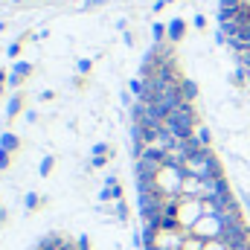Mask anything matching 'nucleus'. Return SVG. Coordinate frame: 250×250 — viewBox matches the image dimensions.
<instances>
[{
    "mask_svg": "<svg viewBox=\"0 0 250 250\" xmlns=\"http://www.w3.org/2000/svg\"><path fill=\"white\" fill-rule=\"evenodd\" d=\"M204 215V201H198V198H178V207H175V218H178V224L184 227V230H192V224L198 221Z\"/></svg>",
    "mask_w": 250,
    "mask_h": 250,
    "instance_id": "nucleus-1",
    "label": "nucleus"
},
{
    "mask_svg": "<svg viewBox=\"0 0 250 250\" xmlns=\"http://www.w3.org/2000/svg\"><path fill=\"white\" fill-rule=\"evenodd\" d=\"M224 233V224L218 215H201L195 224H192V236L204 239V242H212V239H221Z\"/></svg>",
    "mask_w": 250,
    "mask_h": 250,
    "instance_id": "nucleus-2",
    "label": "nucleus"
},
{
    "mask_svg": "<svg viewBox=\"0 0 250 250\" xmlns=\"http://www.w3.org/2000/svg\"><path fill=\"white\" fill-rule=\"evenodd\" d=\"M184 250H204V239L192 236V230H189V236L184 239Z\"/></svg>",
    "mask_w": 250,
    "mask_h": 250,
    "instance_id": "nucleus-3",
    "label": "nucleus"
},
{
    "mask_svg": "<svg viewBox=\"0 0 250 250\" xmlns=\"http://www.w3.org/2000/svg\"><path fill=\"white\" fill-rule=\"evenodd\" d=\"M169 38H172V41H181V38H184V23H181V21H175V23L169 26Z\"/></svg>",
    "mask_w": 250,
    "mask_h": 250,
    "instance_id": "nucleus-4",
    "label": "nucleus"
},
{
    "mask_svg": "<svg viewBox=\"0 0 250 250\" xmlns=\"http://www.w3.org/2000/svg\"><path fill=\"white\" fill-rule=\"evenodd\" d=\"M204 250H230V245L221 239H212V242H204Z\"/></svg>",
    "mask_w": 250,
    "mask_h": 250,
    "instance_id": "nucleus-5",
    "label": "nucleus"
},
{
    "mask_svg": "<svg viewBox=\"0 0 250 250\" xmlns=\"http://www.w3.org/2000/svg\"><path fill=\"white\" fill-rule=\"evenodd\" d=\"M117 218H120V221H128V207H125V201H117Z\"/></svg>",
    "mask_w": 250,
    "mask_h": 250,
    "instance_id": "nucleus-6",
    "label": "nucleus"
},
{
    "mask_svg": "<svg viewBox=\"0 0 250 250\" xmlns=\"http://www.w3.org/2000/svg\"><path fill=\"white\" fill-rule=\"evenodd\" d=\"M23 204H26V209H35V207H38V195H35V192H29V195L23 198Z\"/></svg>",
    "mask_w": 250,
    "mask_h": 250,
    "instance_id": "nucleus-7",
    "label": "nucleus"
},
{
    "mask_svg": "<svg viewBox=\"0 0 250 250\" xmlns=\"http://www.w3.org/2000/svg\"><path fill=\"white\" fill-rule=\"evenodd\" d=\"M15 146H18V140H15L12 134H6V137H3V148H6V151H12Z\"/></svg>",
    "mask_w": 250,
    "mask_h": 250,
    "instance_id": "nucleus-8",
    "label": "nucleus"
},
{
    "mask_svg": "<svg viewBox=\"0 0 250 250\" xmlns=\"http://www.w3.org/2000/svg\"><path fill=\"white\" fill-rule=\"evenodd\" d=\"M50 172H53V157H47V160H44V163H41V175H44V178H47V175H50Z\"/></svg>",
    "mask_w": 250,
    "mask_h": 250,
    "instance_id": "nucleus-9",
    "label": "nucleus"
},
{
    "mask_svg": "<svg viewBox=\"0 0 250 250\" xmlns=\"http://www.w3.org/2000/svg\"><path fill=\"white\" fill-rule=\"evenodd\" d=\"M76 245H79V250H90V239H87V236H79Z\"/></svg>",
    "mask_w": 250,
    "mask_h": 250,
    "instance_id": "nucleus-10",
    "label": "nucleus"
},
{
    "mask_svg": "<svg viewBox=\"0 0 250 250\" xmlns=\"http://www.w3.org/2000/svg\"><path fill=\"white\" fill-rule=\"evenodd\" d=\"M9 166V154H6V148H0V169H6Z\"/></svg>",
    "mask_w": 250,
    "mask_h": 250,
    "instance_id": "nucleus-11",
    "label": "nucleus"
},
{
    "mask_svg": "<svg viewBox=\"0 0 250 250\" xmlns=\"http://www.w3.org/2000/svg\"><path fill=\"white\" fill-rule=\"evenodd\" d=\"M18 108H21V102H18V99H12V102H9V114H18Z\"/></svg>",
    "mask_w": 250,
    "mask_h": 250,
    "instance_id": "nucleus-12",
    "label": "nucleus"
},
{
    "mask_svg": "<svg viewBox=\"0 0 250 250\" xmlns=\"http://www.w3.org/2000/svg\"><path fill=\"white\" fill-rule=\"evenodd\" d=\"M242 201H245V207L250 209V195H242Z\"/></svg>",
    "mask_w": 250,
    "mask_h": 250,
    "instance_id": "nucleus-13",
    "label": "nucleus"
}]
</instances>
